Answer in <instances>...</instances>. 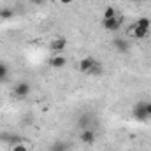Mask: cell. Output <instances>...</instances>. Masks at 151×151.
Here are the masks:
<instances>
[{
  "mask_svg": "<svg viewBox=\"0 0 151 151\" xmlns=\"http://www.w3.org/2000/svg\"><path fill=\"white\" fill-rule=\"evenodd\" d=\"M148 35H150V28L139 27L135 21L127 28V37L128 39H137V40H141V39H146Z\"/></svg>",
  "mask_w": 151,
  "mask_h": 151,
  "instance_id": "obj_1",
  "label": "cell"
},
{
  "mask_svg": "<svg viewBox=\"0 0 151 151\" xmlns=\"http://www.w3.org/2000/svg\"><path fill=\"white\" fill-rule=\"evenodd\" d=\"M123 25V16L121 14H116L111 19H102V27L107 30V32H118Z\"/></svg>",
  "mask_w": 151,
  "mask_h": 151,
  "instance_id": "obj_2",
  "label": "cell"
},
{
  "mask_svg": "<svg viewBox=\"0 0 151 151\" xmlns=\"http://www.w3.org/2000/svg\"><path fill=\"white\" fill-rule=\"evenodd\" d=\"M30 91H32V86H30V83H27V81H21V83H18V84L12 88V93H14L16 99H25V97L30 95Z\"/></svg>",
  "mask_w": 151,
  "mask_h": 151,
  "instance_id": "obj_3",
  "label": "cell"
},
{
  "mask_svg": "<svg viewBox=\"0 0 151 151\" xmlns=\"http://www.w3.org/2000/svg\"><path fill=\"white\" fill-rule=\"evenodd\" d=\"M95 139H97V134H95V130H93L91 127L83 128L81 134H79V141H81L83 144H86V146H91V144L95 142Z\"/></svg>",
  "mask_w": 151,
  "mask_h": 151,
  "instance_id": "obj_4",
  "label": "cell"
},
{
  "mask_svg": "<svg viewBox=\"0 0 151 151\" xmlns=\"http://www.w3.org/2000/svg\"><path fill=\"white\" fill-rule=\"evenodd\" d=\"M132 116L137 119V121H144L148 119L150 116L146 113V107H144V102H135L134 107H132Z\"/></svg>",
  "mask_w": 151,
  "mask_h": 151,
  "instance_id": "obj_5",
  "label": "cell"
},
{
  "mask_svg": "<svg viewBox=\"0 0 151 151\" xmlns=\"http://www.w3.org/2000/svg\"><path fill=\"white\" fill-rule=\"evenodd\" d=\"M0 141L2 142H5L7 146H16V144H19V142H23V139L18 135V134H12V132H4V134H0Z\"/></svg>",
  "mask_w": 151,
  "mask_h": 151,
  "instance_id": "obj_6",
  "label": "cell"
},
{
  "mask_svg": "<svg viewBox=\"0 0 151 151\" xmlns=\"http://www.w3.org/2000/svg\"><path fill=\"white\" fill-rule=\"evenodd\" d=\"M65 47H67V39L65 37H56L49 42V49H51L53 53H56V55H62V51H63Z\"/></svg>",
  "mask_w": 151,
  "mask_h": 151,
  "instance_id": "obj_7",
  "label": "cell"
},
{
  "mask_svg": "<svg viewBox=\"0 0 151 151\" xmlns=\"http://www.w3.org/2000/svg\"><path fill=\"white\" fill-rule=\"evenodd\" d=\"M113 46L118 53H128V51H130V42H128V39H123V37L114 39Z\"/></svg>",
  "mask_w": 151,
  "mask_h": 151,
  "instance_id": "obj_8",
  "label": "cell"
},
{
  "mask_svg": "<svg viewBox=\"0 0 151 151\" xmlns=\"http://www.w3.org/2000/svg\"><path fill=\"white\" fill-rule=\"evenodd\" d=\"M47 63H49V67H53V69H62V67L67 65V58H65L63 55H55V56H51V58L47 60Z\"/></svg>",
  "mask_w": 151,
  "mask_h": 151,
  "instance_id": "obj_9",
  "label": "cell"
},
{
  "mask_svg": "<svg viewBox=\"0 0 151 151\" xmlns=\"http://www.w3.org/2000/svg\"><path fill=\"white\" fill-rule=\"evenodd\" d=\"M97 60L95 58H91V56H86V58H83L81 62H79V70L83 72V74H88V70L93 67V63H95Z\"/></svg>",
  "mask_w": 151,
  "mask_h": 151,
  "instance_id": "obj_10",
  "label": "cell"
},
{
  "mask_svg": "<svg viewBox=\"0 0 151 151\" xmlns=\"http://www.w3.org/2000/svg\"><path fill=\"white\" fill-rule=\"evenodd\" d=\"M102 74H104V67H102L100 62H95L93 67L88 70V76H93V77H99V76H102Z\"/></svg>",
  "mask_w": 151,
  "mask_h": 151,
  "instance_id": "obj_11",
  "label": "cell"
},
{
  "mask_svg": "<svg viewBox=\"0 0 151 151\" xmlns=\"http://www.w3.org/2000/svg\"><path fill=\"white\" fill-rule=\"evenodd\" d=\"M69 150V144L63 142V141H56L49 146V151H67Z\"/></svg>",
  "mask_w": 151,
  "mask_h": 151,
  "instance_id": "obj_12",
  "label": "cell"
},
{
  "mask_svg": "<svg viewBox=\"0 0 151 151\" xmlns=\"http://www.w3.org/2000/svg\"><path fill=\"white\" fill-rule=\"evenodd\" d=\"M7 77H9V65L0 62V83H4Z\"/></svg>",
  "mask_w": 151,
  "mask_h": 151,
  "instance_id": "obj_13",
  "label": "cell"
},
{
  "mask_svg": "<svg viewBox=\"0 0 151 151\" xmlns=\"http://www.w3.org/2000/svg\"><path fill=\"white\" fill-rule=\"evenodd\" d=\"M118 12H116V9H114L113 5H107L106 9H104V16H102V19H111V18H114Z\"/></svg>",
  "mask_w": 151,
  "mask_h": 151,
  "instance_id": "obj_14",
  "label": "cell"
},
{
  "mask_svg": "<svg viewBox=\"0 0 151 151\" xmlns=\"http://www.w3.org/2000/svg\"><path fill=\"white\" fill-rule=\"evenodd\" d=\"M90 123H91V116H90V114L81 116V119H79V127H81V130H83V128H88Z\"/></svg>",
  "mask_w": 151,
  "mask_h": 151,
  "instance_id": "obj_15",
  "label": "cell"
},
{
  "mask_svg": "<svg viewBox=\"0 0 151 151\" xmlns=\"http://www.w3.org/2000/svg\"><path fill=\"white\" fill-rule=\"evenodd\" d=\"M135 23H137L139 27H144V28H151V19H150V18H139V19H135Z\"/></svg>",
  "mask_w": 151,
  "mask_h": 151,
  "instance_id": "obj_16",
  "label": "cell"
},
{
  "mask_svg": "<svg viewBox=\"0 0 151 151\" xmlns=\"http://www.w3.org/2000/svg\"><path fill=\"white\" fill-rule=\"evenodd\" d=\"M14 16V11L12 9H4V11H0V19H11Z\"/></svg>",
  "mask_w": 151,
  "mask_h": 151,
  "instance_id": "obj_17",
  "label": "cell"
},
{
  "mask_svg": "<svg viewBox=\"0 0 151 151\" xmlns=\"http://www.w3.org/2000/svg\"><path fill=\"white\" fill-rule=\"evenodd\" d=\"M12 151H28V148L23 144V142H19V144H16V146H12Z\"/></svg>",
  "mask_w": 151,
  "mask_h": 151,
  "instance_id": "obj_18",
  "label": "cell"
},
{
  "mask_svg": "<svg viewBox=\"0 0 151 151\" xmlns=\"http://www.w3.org/2000/svg\"><path fill=\"white\" fill-rule=\"evenodd\" d=\"M144 107H146V113H148V116L151 118V100L144 102Z\"/></svg>",
  "mask_w": 151,
  "mask_h": 151,
  "instance_id": "obj_19",
  "label": "cell"
},
{
  "mask_svg": "<svg viewBox=\"0 0 151 151\" xmlns=\"http://www.w3.org/2000/svg\"><path fill=\"white\" fill-rule=\"evenodd\" d=\"M60 4H62V5H70L72 0H60Z\"/></svg>",
  "mask_w": 151,
  "mask_h": 151,
  "instance_id": "obj_20",
  "label": "cell"
},
{
  "mask_svg": "<svg viewBox=\"0 0 151 151\" xmlns=\"http://www.w3.org/2000/svg\"><path fill=\"white\" fill-rule=\"evenodd\" d=\"M32 2H34V4H35V5H40V4H44V2H46V0H32Z\"/></svg>",
  "mask_w": 151,
  "mask_h": 151,
  "instance_id": "obj_21",
  "label": "cell"
}]
</instances>
